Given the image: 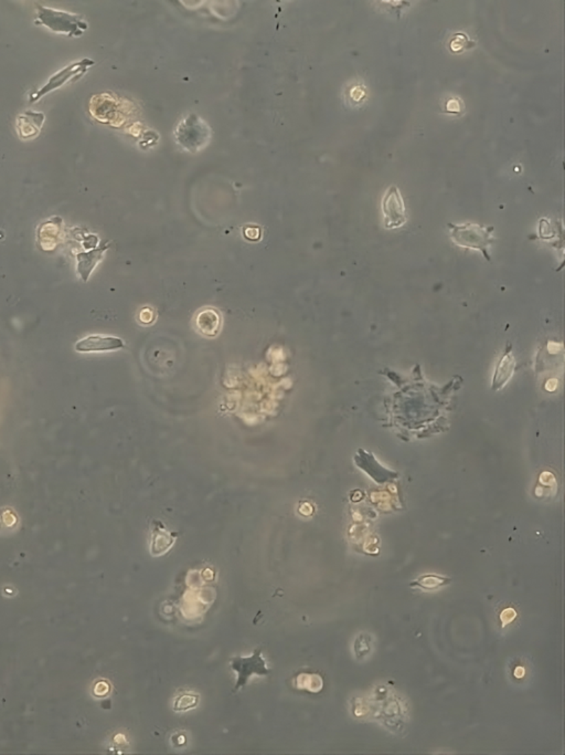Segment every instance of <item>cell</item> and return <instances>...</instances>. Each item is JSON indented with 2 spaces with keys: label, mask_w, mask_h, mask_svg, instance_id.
I'll use <instances>...</instances> for the list:
<instances>
[{
  "label": "cell",
  "mask_w": 565,
  "mask_h": 755,
  "mask_svg": "<svg viewBox=\"0 0 565 755\" xmlns=\"http://www.w3.org/2000/svg\"><path fill=\"white\" fill-rule=\"evenodd\" d=\"M447 226L451 229V238L454 244L459 247L480 250L485 258L490 262L488 247L495 242V239L491 236V233L495 228L486 227L477 224H465L462 226L448 224Z\"/></svg>",
  "instance_id": "1"
},
{
  "label": "cell",
  "mask_w": 565,
  "mask_h": 755,
  "mask_svg": "<svg viewBox=\"0 0 565 755\" xmlns=\"http://www.w3.org/2000/svg\"><path fill=\"white\" fill-rule=\"evenodd\" d=\"M39 21L56 34H67L69 37H80L87 30V23L78 14L61 12L36 3Z\"/></svg>",
  "instance_id": "2"
},
{
  "label": "cell",
  "mask_w": 565,
  "mask_h": 755,
  "mask_svg": "<svg viewBox=\"0 0 565 755\" xmlns=\"http://www.w3.org/2000/svg\"><path fill=\"white\" fill-rule=\"evenodd\" d=\"M93 65H94V61H92V60L83 59L82 61L74 62L72 65L65 67V69L58 71L56 74L51 76L48 83L45 87L31 94L30 101L29 102L34 103V102L39 101L40 98L47 96L51 91L63 87L67 82H74L76 80L81 79L82 76L87 74V69Z\"/></svg>",
  "instance_id": "3"
},
{
  "label": "cell",
  "mask_w": 565,
  "mask_h": 755,
  "mask_svg": "<svg viewBox=\"0 0 565 755\" xmlns=\"http://www.w3.org/2000/svg\"><path fill=\"white\" fill-rule=\"evenodd\" d=\"M231 667L233 670L239 674L238 682L235 685V690L242 688L247 685L250 678L253 674L265 676L269 674V670L265 665V660L262 657L261 649H256L254 654L250 657H236L231 660Z\"/></svg>",
  "instance_id": "4"
},
{
  "label": "cell",
  "mask_w": 565,
  "mask_h": 755,
  "mask_svg": "<svg viewBox=\"0 0 565 755\" xmlns=\"http://www.w3.org/2000/svg\"><path fill=\"white\" fill-rule=\"evenodd\" d=\"M382 211L384 215V225L388 229L399 228L406 222V206L403 202L400 191L392 186L386 191L382 200Z\"/></svg>",
  "instance_id": "5"
},
{
  "label": "cell",
  "mask_w": 565,
  "mask_h": 755,
  "mask_svg": "<svg viewBox=\"0 0 565 755\" xmlns=\"http://www.w3.org/2000/svg\"><path fill=\"white\" fill-rule=\"evenodd\" d=\"M123 340L120 337H103V335H91L78 341L76 344V351L80 353H93V352L116 351L123 348Z\"/></svg>",
  "instance_id": "6"
},
{
  "label": "cell",
  "mask_w": 565,
  "mask_h": 755,
  "mask_svg": "<svg viewBox=\"0 0 565 755\" xmlns=\"http://www.w3.org/2000/svg\"><path fill=\"white\" fill-rule=\"evenodd\" d=\"M45 122L43 113H34L27 111L21 116H18L17 127L19 131L20 138L25 140L36 138L39 134L40 129Z\"/></svg>",
  "instance_id": "7"
},
{
  "label": "cell",
  "mask_w": 565,
  "mask_h": 755,
  "mask_svg": "<svg viewBox=\"0 0 565 755\" xmlns=\"http://www.w3.org/2000/svg\"><path fill=\"white\" fill-rule=\"evenodd\" d=\"M515 368V357H512V354L510 353V348H508L507 353L501 359L498 366H497V370H496L493 381V390H499L504 387L505 385L509 382V379L513 375Z\"/></svg>",
  "instance_id": "8"
},
{
  "label": "cell",
  "mask_w": 565,
  "mask_h": 755,
  "mask_svg": "<svg viewBox=\"0 0 565 755\" xmlns=\"http://www.w3.org/2000/svg\"><path fill=\"white\" fill-rule=\"evenodd\" d=\"M221 324V317L216 310L207 309L198 313L196 317L197 329L202 334L213 337L218 333Z\"/></svg>",
  "instance_id": "9"
},
{
  "label": "cell",
  "mask_w": 565,
  "mask_h": 755,
  "mask_svg": "<svg viewBox=\"0 0 565 755\" xmlns=\"http://www.w3.org/2000/svg\"><path fill=\"white\" fill-rule=\"evenodd\" d=\"M107 249V246H103L98 249L92 250L90 253H78V273L81 278L87 281L93 269L96 268L98 262L101 260L103 253Z\"/></svg>",
  "instance_id": "10"
},
{
  "label": "cell",
  "mask_w": 565,
  "mask_h": 755,
  "mask_svg": "<svg viewBox=\"0 0 565 755\" xmlns=\"http://www.w3.org/2000/svg\"><path fill=\"white\" fill-rule=\"evenodd\" d=\"M474 47H476L475 41L470 40L467 34L464 32L454 34L448 41V49L454 54H463Z\"/></svg>",
  "instance_id": "11"
},
{
  "label": "cell",
  "mask_w": 565,
  "mask_h": 755,
  "mask_svg": "<svg viewBox=\"0 0 565 755\" xmlns=\"http://www.w3.org/2000/svg\"><path fill=\"white\" fill-rule=\"evenodd\" d=\"M451 583V579L446 577H441L436 575L421 576L420 579L412 583L411 586L421 587L423 590H436L439 587L444 586Z\"/></svg>",
  "instance_id": "12"
},
{
  "label": "cell",
  "mask_w": 565,
  "mask_h": 755,
  "mask_svg": "<svg viewBox=\"0 0 565 755\" xmlns=\"http://www.w3.org/2000/svg\"><path fill=\"white\" fill-rule=\"evenodd\" d=\"M464 103H463L461 98H451L446 102L444 113L454 114V116H461V114H463V112H464Z\"/></svg>",
  "instance_id": "13"
},
{
  "label": "cell",
  "mask_w": 565,
  "mask_h": 755,
  "mask_svg": "<svg viewBox=\"0 0 565 755\" xmlns=\"http://www.w3.org/2000/svg\"><path fill=\"white\" fill-rule=\"evenodd\" d=\"M197 701H198V699H197L196 696L186 694V696H180L176 700L175 710H188L189 708L195 707L197 705Z\"/></svg>",
  "instance_id": "14"
}]
</instances>
